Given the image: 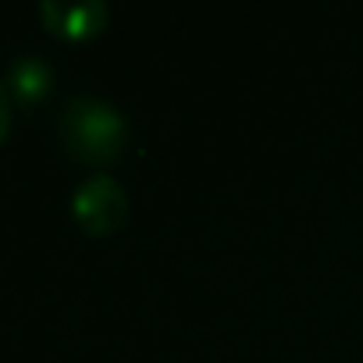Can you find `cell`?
Listing matches in <instances>:
<instances>
[{"instance_id":"1","label":"cell","mask_w":363,"mask_h":363,"mask_svg":"<svg viewBox=\"0 0 363 363\" xmlns=\"http://www.w3.org/2000/svg\"><path fill=\"white\" fill-rule=\"evenodd\" d=\"M132 139L128 118L121 107H114L104 96L93 93H75L65 100L57 114V143L61 150L86 164V167H111L125 157Z\"/></svg>"},{"instance_id":"2","label":"cell","mask_w":363,"mask_h":363,"mask_svg":"<svg viewBox=\"0 0 363 363\" xmlns=\"http://www.w3.org/2000/svg\"><path fill=\"white\" fill-rule=\"evenodd\" d=\"M72 218L93 239H107V235L121 232L125 221H128V193H125V186L111 171L86 174L75 186V193H72Z\"/></svg>"},{"instance_id":"3","label":"cell","mask_w":363,"mask_h":363,"mask_svg":"<svg viewBox=\"0 0 363 363\" xmlns=\"http://www.w3.org/2000/svg\"><path fill=\"white\" fill-rule=\"evenodd\" d=\"M40 22L50 36L68 40V43H82V40H93L107 29L111 8L104 0H43Z\"/></svg>"},{"instance_id":"4","label":"cell","mask_w":363,"mask_h":363,"mask_svg":"<svg viewBox=\"0 0 363 363\" xmlns=\"http://www.w3.org/2000/svg\"><path fill=\"white\" fill-rule=\"evenodd\" d=\"M11 100L18 107H36L50 96L54 89V68L40 57V54H18L8 65V79H4Z\"/></svg>"},{"instance_id":"5","label":"cell","mask_w":363,"mask_h":363,"mask_svg":"<svg viewBox=\"0 0 363 363\" xmlns=\"http://www.w3.org/2000/svg\"><path fill=\"white\" fill-rule=\"evenodd\" d=\"M11 93H8V86H4V79H0V146L8 143V135H11Z\"/></svg>"}]
</instances>
